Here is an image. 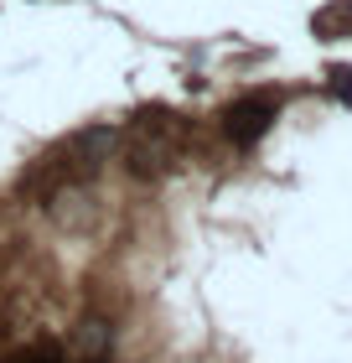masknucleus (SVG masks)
I'll use <instances>...</instances> for the list:
<instances>
[{
	"mask_svg": "<svg viewBox=\"0 0 352 363\" xmlns=\"http://www.w3.org/2000/svg\"><path fill=\"white\" fill-rule=\"evenodd\" d=\"M11 363H62V353L57 348H26L21 358H11Z\"/></svg>",
	"mask_w": 352,
	"mask_h": 363,
	"instance_id": "1",
	"label": "nucleus"
}]
</instances>
